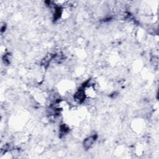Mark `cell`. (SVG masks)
<instances>
[{"mask_svg": "<svg viewBox=\"0 0 159 159\" xmlns=\"http://www.w3.org/2000/svg\"><path fill=\"white\" fill-rule=\"evenodd\" d=\"M96 139V135H91L88 137V138H86L84 141V143H83L84 147L86 148V149H88L89 148H90L93 144L94 142L95 141Z\"/></svg>", "mask_w": 159, "mask_h": 159, "instance_id": "6da1fadb", "label": "cell"}]
</instances>
